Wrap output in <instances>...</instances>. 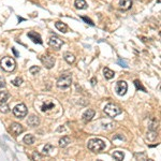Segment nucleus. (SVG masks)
<instances>
[{
  "label": "nucleus",
  "instance_id": "1",
  "mask_svg": "<svg viewBox=\"0 0 161 161\" xmlns=\"http://www.w3.org/2000/svg\"><path fill=\"white\" fill-rule=\"evenodd\" d=\"M88 148L94 153H98V151H101L105 148V143L100 140V139H91L89 142H88Z\"/></svg>",
  "mask_w": 161,
  "mask_h": 161
},
{
  "label": "nucleus",
  "instance_id": "2",
  "mask_svg": "<svg viewBox=\"0 0 161 161\" xmlns=\"http://www.w3.org/2000/svg\"><path fill=\"white\" fill-rule=\"evenodd\" d=\"M0 66H1V68L4 71L12 72L16 67V62H15L14 58H12V57H3L0 60Z\"/></svg>",
  "mask_w": 161,
  "mask_h": 161
},
{
  "label": "nucleus",
  "instance_id": "3",
  "mask_svg": "<svg viewBox=\"0 0 161 161\" xmlns=\"http://www.w3.org/2000/svg\"><path fill=\"white\" fill-rule=\"evenodd\" d=\"M71 83H72V75L70 73H64L57 80V86L61 89H66L71 86Z\"/></svg>",
  "mask_w": 161,
  "mask_h": 161
},
{
  "label": "nucleus",
  "instance_id": "4",
  "mask_svg": "<svg viewBox=\"0 0 161 161\" xmlns=\"http://www.w3.org/2000/svg\"><path fill=\"white\" fill-rule=\"evenodd\" d=\"M104 112H105V114L110 117H115L117 115H119L120 113H121V108L116 105V104H113V103H108L105 105L104 107Z\"/></svg>",
  "mask_w": 161,
  "mask_h": 161
},
{
  "label": "nucleus",
  "instance_id": "5",
  "mask_svg": "<svg viewBox=\"0 0 161 161\" xmlns=\"http://www.w3.org/2000/svg\"><path fill=\"white\" fill-rule=\"evenodd\" d=\"M27 107L24 103H21V104H17L14 108H13V114L15 117H17L20 119L24 118L26 115H27Z\"/></svg>",
  "mask_w": 161,
  "mask_h": 161
},
{
  "label": "nucleus",
  "instance_id": "6",
  "mask_svg": "<svg viewBox=\"0 0 161 161\" xmlns=\"http://www.w3.org/2000/svg\"><path fill=\"white\" fill-rule=\"evenodd\" d=\"M41 61L43 62V64L47 69H52L55 64V58L51 55H43L41 57Z\"/></svg>",
  "mask_w": 161,
  "mask_h": 161
},
{
  "label": "nucleus",
  "instance_id": "7",
  "mask_svg": "<svg viewBox=\"0 0 161 161\" xmlns=\"http://www.w3.org/2000/svg\"><path fill=\"white\" fill-rule=\"evenodd\" d=\"M127 89H128V85L125 80H118L116 83V86H115V91L117 94L119 96H124L126 92H127Z\"/></svg>",
  "mask_w": 161,
  "mask_h": 161
},
{
  "label": "nucleus",
  "instance_id": "8",
  "mask_svg": "<svg viewBox=\"0 0 161 161\" xmlns=\"http://www.w3.org/2000/svg\"><path fill=\"white\" fill-rule=\"evenodd\" d=\"M48 43H50V45H51L52 47H54L55 50H59V48L62 46V44H63L62 40H61V39H59V38H58V37H56V36L51 37V38H50V40H48Z\"/></svg>",
  "mask_w": 161,
  "mask_h": 161
},
{
  "label": "nucleus",
  "instance_id": "9",
  "mask_svg": "<svg viewBox=\"0 0 161 161\" xmlns=\"http://www.w3.org/2000/svg\"><path fill=\"white\" fill-rule=\"evenodd\" d=\"M10 131L14 134V135H18L21 134L23 131H24V127L21 125V124H17V122H13L10 127Z\"/></svg>",
  "mask_w": 161,
  "mask_h": 161
},
{
  "label": "nucleus",
  "instance_id": "10",
  "mask_svg": "<svg viewBox=\"0 0 161 161\" xmlns=\"http://www.w3.org/2000/svg\"><path fill=\"white\" fill-rule=\"evenodd\" d=\"M27 36H28V38H29L30 40H32V42H34V43H38V44H42V43H43L41 36H40L39 34H37V32H35V31H30V32H28Z\"/></svg>",
  "mask_w": 161,
  "mask_h": 161
},
{
  "label": "nucleus",
  "instance_id": "11",
  "mask_svg": "<svg viewBox=\"0 0 161 161\" xmlns=\"http://www.w3.org/2000/svg\"><path fill=\"white\" fill-rule=\"evenodd\" d=\"M27 124L30 127H37L40 124V119H39V117L37 115H30L28 117V119H27Z\"/></svg>",
  "mask_w": 161,
  "mask_h": 161
},
{
  "label": "nucleus",
  "instance_id": "12",
  "mask_svg": "<svg viewBox=\"0 0 161 161\" xmlns=\"http://www.w3.org/2000/svg\"><path fill=\"white\" fill-rule=\"evenodd\" d=\"M132 1L131 0H120L119 1V9L122 11H127L131 8Z\"/></svg>",
  "mask_w": 161,
  "mask_h": 161
},
{
  "label": "nucleus",
  "instance_id": "13",
  "mask_svg": "<svg viewBox=\"0 0 161 161\" xmlns=\"http://www.w3.org/2000/svg\"><path fill=\"white\" fill-rule=\"evenodd\" d=\"M93 117H94V111H93V110H90V108H88V110L84 113V114H83V120H84L85 122L90 121Z\"/></svg>",
  "mask_w": 161,
  "mask_h": 161
},
{
  "label": "nucleus",
  "instance_id": "14",
  "mask_svg": "<svg viewBox=\"0 0 161 161\" xmlns=\"http://www.w3.org/2000/svg\"><path fill=\"white\" fill-rule=\"evenodd\" d=\"M54 108V103L50 100H47L43 103V105L41 106V111L42 112H47V111H50V110H53Z\"/></svg>",
  "mask_w": 161,
  "mask_h": 161
},
{
  "label": "nucleus",
  "instance_id": "15",
  "mask_svg": "<svg viewBox=\"0 0 161 161\" xmlns=\"http://www.w3.org/2000/svg\"><path fill=\"white\" fill-rule=\"evenodd\" d=\"M70 143H71V139L69 136H63L62 139L59 140V146L62 147V148L63 147H67Z\"/></svg>",
  "mask_w": 161,
  "mask_h": 161
},
{
  "label": "nucleus",
  "instance_id": "16",
  "mask_svg": "<svg viewBox=\"0 0 161 161\" xmlns=\"http://www.w3.org/2000/svg\"><path fill=\"white\" fill-rule=\"evenodd\" d=\"M74 6L76 9H79V10H84L87 8V3L85 0H75L74 2Z\"/></svg>",
  "mask_w": 161,
  "mask_h": 161
},
{
  "label": "nucleus",
  "instance_id": "17",
  "mask_svg": "<svg viewBox=\"0 0 161 161\" xmlns=\"http://www.w3.org/2000/svg\"><path fill=\"white\" fill-rule=\"evenodd\" d=\"M9 98H10V93L8 91L6 90L0 91V103H6Z\"/></svg>",
  "mask_w": 161,
  "mask_h": 161
},
{
  "label": "nucleus",
  "instance_id": "18",
  "mask_svg": "<svg viewBox=\"0 0 161 161\" xmlns=\"http://www.w3.org/2000/svg\"><path fill=\"white\" fill-rule=\"evenodd\" d=\"M24 143L25 144H27V145H31V144H34L35 143V141H36V138L32 135V134H27V135H25V138H24Z\"/></svg>",
  "mask_w": 161,
  "mask_h": 161
},
{
  "label": "nucleus",
  "instance_id": "19",
  "mask_svg": "<svg viewBox=\"0 0 161 161\" xmlns=\"http://www.w3.org/2000/svg\"><path fill=\"white\" fill-rule=\"evenodd\" d=\"M54 150H55V147L53 146L52 144H46L45 146H44V148H43V153L45 155H52V153Z\"/></svg>",
  "mask_w": 161,
  "mask_h": 161
},
{
  "label": "nucleus",
  "instance_id": "20",
  "mask_svg": "<svg viewBox=\"0 0 161 161\" xmlns=\"http://www.w3.org/2000/svg\"><path fill=\"white\" fill-rule=\"evenodd\" d=\"M103 73H104V76H105L106 79H111V78L114 77V75H115L114 71H112V70L108 69V68H104V69H103Z\"/></svg>",
  "mask_w": 161,
  "mask_h": 161
},
{
  "label": "nucleus",
  "instance_id": "21",
  "mask_svg": "<svg viewBox=\"0 0 161 161\" xmlns=\"http://www.w3.org/2000/svg\"><path fill=\"white\" fill-rule=\"evenodd\" d=\"M126 139H125V136L124 135H121V134H116L114 138H113V143L114 144H116V145H119L120 143H122L124 141H125Z\"/></svg>",
  "mask_w": 161,
  "mask_h": 161
},
{
  "label": "nucleus",
  "instance_id": "22",
  "mask_svg": "<svg viewBox=\"0 0 161 161\" xmlns=\"http://www.w3.org/2000/svg\"><path fill=\"white\" fill-rule=\"evenodd\" d=\"M63 58H64V60H66L68 63H73L74 61H75V57H74V55H72L71 53H66L63 55Z\"/></svg>",
  "mask_w": 161,
  "mask_h": 161
},
{
  "label": "nucleus",
  "instance_id": "23",
  "mask_svg": "<svg viewBox=\"0 0 161 161\" xmlns=\"http://www.w3.org/2000/svg\"><path fill=\"white\" fill-rule=\"evenodd\" d=\"M55 26H56V28H57L59 31H61V32H67V30H68L67 25L63 24V23H61V22H57V23L55 24Z\"/></svg>",
  "mask_w": 161,
  "mask_h": 161
},
{
  "label": "nucleus",
  "instance_id": "24",
  "mask_svg": "<svg viewBox=\"0 0 161 161\" xmlns=\"http://www.w3.org/2000/svg\"><path fill=\"white\" fill-rule=\"evenodd\" d=\"M113 158H114L115 160H122L125 158V154L122 151H114L113 153Z\"/></svg>",
  "mask_w": 161,
  "mask_h": 161
},
{
  "label": "nucleus",
  "instance_id": "25",
  "mask_svg": "<svg viewBox=\"0 0 161 161\" xmlns=\"http://www.w3.org/2000/svg\"><path fill=\"white\" fill-rule=\"evenodd\" d=\"M22 83H23V78H22V77H16L15 79H13V80H12V84H13L14 86H16V87L21 86V85H22Z\"/></svg>",
  "mask_w": 161,
  "mask_h": 161
},
{
  "label": "nucleus",
  "instance_id": "26",
  "mask_svg": "<svg viewBox=\"0 0 161 161\" xmlns=\"http://www.w3.org/2000/svg\"><path fill=\"white\" fill-rule=\"evenodd\" d=\"M0 112L1 113H9L10 112V106L6 103H2L1 105H0Z\"/></svg>",
  "mask_w": 161,
  "mask_h": 161
},
{
  "label": "nucleus",
  "instance_id": "27",
  "mask_svg": "<svg viewBox=\"0 0 161 161\" xmlns=\"http://www.w3.org/2000/svg\"><path fill=\"white\" fill-rule=\"evenodd\" d=\"M134 85H135V87H136L138 89H141V90H143V91H146V89H145V87L142 85V83L140 82V80L135 79V80H134Z\"/></svg>",
  "mask_w": 161,
  "mask_h": 161
},
{
  "label": "nucleus",
  "instance_id": "28",
  "mask_svg": "<svg viewBox=\"0 0 161 161\" xmlns=\"http://www.w3.org/2000/svg\"><path fill=\"white\" fill-rule=\"evenodd\" d=\"M39 71H40V68L37 67V66H34V67H31V68L29 69V72H30L31 74H37V73H39Z\"/></svg>",
  "mask_w": 161,
  "mask_h": 161
},
{
  "label": "nucleus",
  "instance_id": "29",
  "mask_svg": "<svg viewBox=\"0 0 161 161\" xmlns=\"http://www.w3.org/2000/svg\"><path fill=\"white\" fill-rule=\"evenodd\" d=\"M82 20L84 21V22H86L87 24H89V25H91V26H93L94 24H93V22L90 20V18H88V17H86V16H82Z\"/></svg>",
  "mask_w": 161,
  "mask_h": 161
},
{
  "label": "nucleus",
  "instance_id": "30",
  "mask_svg": "<svg viewBox=\"0 0 161 161\" xmlns=\"http://www.w3.org/2000/svg\"><path fill=\"white\" fill-rule=\"evenodd\" d=\"M42 158H43V157H42L40 154H38L37 151H35L34 155H32V159H34V160H37V159H38V160H41Z\"/></svg>",
  "mask_w": 161,
  "mask_h": 161
},
{
  "label": "nucleus",
  "instance_id": "31",
  "mask_svg": "<svg viewBox=\"0 0 161 161\" xmlns=\"http://www.w3.org/2000/svg\"><path fill=\"white\" fill-rule=\"evenodd\" d=\"M135 158H143V160H147V157L145 156L144 154H141V155L136 154V155H135Z\"/></svg>",
  "mask_w": 161,
  "mask_h": 161
},
{
  "label": "nucleus",
  "instance_id": "32",
  "mask_svg": "<svg viewBox=\"0 0 161 161\" xmlns=\"http://www.w3.org/2000/svg\"><path fill=\"white\" fill-rule=\"evenodd\" d=\"M118 63H120V64H121V67H125V68L127 67L126 62H125V61H122V60H118Z\"/></svg>",
  "mask_w": 161,
  "mask_h": 161
},
{
  "label": "nucleus",
  "instance_id": "33",
  "mask_svg": "<svg viewBox=\"0 0 161 161\" xmlns=\"http://www.w3.org/2000/svg\"><path fill=\"white\" fill-rule=\"evenodd\" d=\"M90 83H91V85H92V86H94V85H96V83H97V79H96L94 77H93V78H91Z\"/></svg>",
  "mask_w": 161,
  "mask_h": 161
},
{
  "label": "nucleus",
  "instance_id": "34",
  "mask_svg": "<svg viewBox=\"0 0 161 161\" xmlns=\"http://www.w3.org/2000/svg\"><path fill=\"white\" fill-rule=\"evenodd\" d=\"M12 51H13V53L15 54V56H18V53L16 52V50H15V48H12Z\"/></svg>",
  "mask_w": 161,
  "mask_h": 161
},
{
  "label": "nucleus",
  "instance_id": "35",
  "mask_svg": "<svg viewBox=\"0 0 161 161\" xmlns=\"http://www.w3.org/2000/svg\"><path fill=\"white\" fill-rule=\"evenodd\" d=\"M18 21H20V22H22V21H25V20H24V18H22V17H18Z\"/></svg>",
  "mask_w": 161,
  "mask_h": 161
}]
</instances>
